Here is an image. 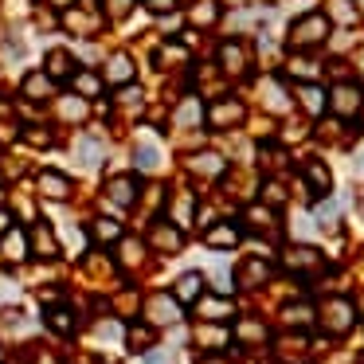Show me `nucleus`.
Returning <instances> with one entry per match:
<instances>
[{
	"label": "nucleus",
	"instance_id": "obj_17",
	"mask_svg": "<svg viewBox=\"0 0 364 364\" xmlns=\"http://www.w3.org/2000/svg\"><path fill=\"white\" fill-rule=\"evenodd\" d=\"M286 267L290 270H314V267H321V255H317L314 247H290V251H286Z\"/></svg>",
	"mask_w": 364,
	"mask_h": 364
},
{
	"label": "nucleus",
	"instance_id": "obj_3",
	"mask_svg": "<svg viewBox=\"0 0 364 364\" xmlns=\"http://www.w3.org/2000/svg\"><path fill=\"white\" fill-rule=\"evenodd\" d=\"M181 301L173 298V294H153L149 301H145V321L149 325H176L181 321Z\"/></svg>",
	"mask_w": 364,
	"mask_h": 364
},
{
	"label": "nucleus",
	"instance_id": "obj_44",
	"mask_svg": "<svg viewBox=\"0 0 364 364\" xmlns=\"http://www.w3.org/2000/svg\"><path fill=\"white\" fill-rule=\"evenodd\" d=\"M126 262H137V243H126Z\"/></svg>",
	"mask_w": 364,
	"mask_h": 364
},
{
	"label": "nucleus",
	"instance_id": "obj_47",
	"mask_svg": "<svg viewBox=\"0 0 364 364\" xmlns=\"http://www.w3.org/2000/svg\"><path fill=\"white\" fill-rule=\"evenodd\" d=\"M0 204H4V188H0Z\"/></svg>",
	"mask_w": 364,
	"mask_h": 364
},
{
	"label": "nucleus",
	"instance_id": "obj_22",
	"mask_svg": "<svg viewBox=\"0 0 364 364\" xmlns=\"http://www.w3.org/2000/svg\"><path fill=\"white\" fill-rule=\"evenodd\" d=\"M90 235H95L98 243H114V239H122V223L118 220H95L90 223Z\"/></svg>",
	"mask_w": 364,
	"mask_h": 364
},
{
	"label": "nucleus",
	"instance_id": "obj_31",
	"mask_svg": "<svg viewBox=\"0 0 364 364\" xmlns=\"http://www.w3.org/2000/svg\"><path fill=\"white\" fill-rule=\"evenodd\" d=\"M149 341H153L149 325H134V329H129V348H137V353H141V348L149 345Z\"/></svg>",
	"mask_w": 364,
	"mask_h": 364
},
{
	"label": "nucleus",
	"instance_id": "obj_34",
	"mask_svg": "<svg viewBox=\"0 0 364 364\" xmlns=\"http://www.w3.org/2000/svg\"><path fill=\"white\" fill-rule=\"evenodd\" d=\"M290 75H298V79H317V63H309V59H294Z\"/></svg>",
	"mask_w": 364,
	"mask_h": 364
},
{
	"label": "nucleus",
	"instance_id": "obj_27",
	"mask_svg": "<svg viewBox=\"0 0 364 364\" xmlns=\"http://www.w3.org/2000/svg\"><path fill=\"white\" fill-rule=\"evenodd\" d=\"M157 165H161V149H157V145H149V141L137 145V168H157Z\"/></svg>",
	"mask_w": 364,
	"mask_h": 364
},
{
	"label": "nucleus",
	"instance_id": "obj_43",
	"mask_svg": "<svg viewBox=\"0 0 364 364\" xmlns=\"http://www.w3.org/2000/svg\"><path fill=\"white\" fill-rule=\"evenodd\" d=\"M9 228H12V215H9V212H0V235H4Z\"/></svg>",
	"mask_w": 364,
	"mask_h": 364
},
{
	"label": "nucleus",
	"instance_id": "obj_30",
	"mask_svg": "<svg viewBox=\"0 0 364 364\" xmlns=\"http://www.w3.org/2000/svg\"><path fill=\"white\" fill-rule=\"evenodd\" d=\"M337 212H341V204H337V200H321V204L314 208V220H317V223H325V228H329V223L337 220Z\"/></svg>",
	"mask_w": 364,
	"mask_h": 364
},
{
	"label": "nucleus",
	"instance_id": "obj_21",
	"mask_svg": "<svg viewBox=\"0 0 364 364\" xmlns=\"http://www.w3.org/2000/svg\"><path fill=\"white\" fill-rule=\"evenodd\" d=\"M267 278H270V267H267V262H259V259H251L243 270H239V282H243V286H262Z\"/></svg>",
	"mask_w": 364,
	"mask_h": 364
},
{
	"label": "nucleus",
	"instance_id": "obj_8",
	"mask_svg": "<svg viewBox=\"0 0 364 364\" xmlns=\"http://www.w3.org/2000/svg\"><path fill=\"white\" fill-rule=\"evenodd\" d=\"M0 255L9 262H24L28 259V235L20 228H9L4 235H0Z\"/></svg>",
	"mask_w": 364,
	"mask_h": 364
},
{
	"label": "nucleus",
	"instance_id": "obj_9",
	"mask_svg": "<svg viewBox=\"0 0 364 364\" xmlns=\"http://www.w3.org/2000/svg\"><path fill=\"white\" fill-rule=\"evenodd\" d=\"M106 196L122 208H134L137 204V181L134 176H114V181L106 184Z\"/></svg>",
	"mask_w": 364,
	"mask_h": 364
},
{
	"label": "nucleus",
	"instance_id": "obj_25",
	"mask_svg": "<svg viewBox=\"0 0 364 364\" xmlns=\"http://www.w3.org/2000/svg\"><path fill=\"white\" fill-rule=\"evenodd\" d=\"M79 161L87 168H95L98 161H102V141H95V137H82L79 141Z\"/></svg>",
	"mask_w": 364,
	"mask_h": 364
},
{
	"label": "nucleus",
	"instance_id": "obj_13",
	"mask_svg": "<svg viewBox=\"0 0 364 364\" xmlns=\"http://www.w3.org/2000/svg\"><path fill=\"white\" fill-rule=\"evenodd\" d=\"M134 59L129 55H110V63H106V79L114 82V87H122V82H134Z\"/></svg>",
	"mask_w": 364,
	"mask_h": 364
},
{
	"label": "nucleus",
	"instance_id": "obj_12",
	"mask_svg": "<svg viewBox=\"0 0 364 364\" xmlns=\"http://www.w3.org/2000/svg\"><path fill=\"white\" fill-rule=\"evenodd\" d=\"M306 184H309V192H314V196H329V188H333L329 168H325L321 161H309V165H306Z\"/></svg>",
	"mask_w": 364,
	"mask_h": 364
},
{
	"label": "nucleus",
	"instance_id": "obj_39",
	"mask_svg": "<svg viewBox=\"0 0 364 364\" xmlns=\"http://www.w3.org/2000/svg\"><path fill=\"white\" fill-rule=\"evenodd\" d=\"M145 4H149L153 12H161V16H165V12H173V9H176V0H145Z\"/></svg>",
	"mask_w": 364,
	"mask_h": 364
},
{
	"label": "nucleus",
	"instance_id": "obj_11",
	"mask_svg": "<svg viewBox=\"0 0 364 364\" xmlns=\"http://www.w3.org/2000/svg\"><path fill=\"white\" fill-rule=\"evenodd\" d=\"M192 212H196V196H192V192H176L173 204H168V215H173L168 223H173V228H188Z\"/></svg>",
	"mask_w": 364,
	"mask_h": 364
},
{
	"label": "nucleus",
	"instance_id": "obj_20",
	"mask_svg": "<svg viewBox=\"0 0 364 364\" xmlns=\"http://www.w3.org/2000/svg\"><path fill=\"white\" fill-rule=\"evenodd\" d=\"M204 239H208V247H235L239 243V228L235 223H220V228H212Z\"/></svg>",
	"mask_w": 364,
	"mask_h": 364
},
{
	"label": "nucleus",
	"instance_id": "obj_32",
	"mask_svg": "<svg viewBox=\"0 0 364 364\" xmlns=\"http://www.w3.org/2000/svg\"><path fill=\"white\" fill-rule=\"evenodd\" d=\"M129 12H134V0H106V16L110 20H122Z\"/></svg>",
	"mask_w": 364,
	"mask_h": 364
},
{
	"label": "nucleus",
	"instance_id": "obj_10",
	"mask_svg": "<svg viewBox=\"0 0 364 364\" xmlns=\"http://www.w3.org/2000/svg\"><path fill=\"white\" fill-rule=\"evenodd\" d=\"M200 294H204V274H200V270H188V274L176 278V290H173L176 301L188 306V301H200Z\"/></svg>",
	"mask_w": 364,
	"mask_h": 364
},
{
	"label": "nucleus",
	"instance_id": "obj_37",
	"mask_svg": "<svg viewBox=\"0 0 364 364\" xmlns=\"http://www.w3.org/2000/svg\"><path fill=\"white\" fill-rule=\"evenodd\" d=\"M200 341H204V345H220V341H228V333L208 325V329H200Z\"/></svg>",
	"mask_w": 364,
	"mask_h": 364
},
{
	"label": "nucleus",
	"instance_id": "obj_35",
	"mask_svg": "<svg viewBox=\"0 0 364 364\" xmlns=\"http://www.w3.org/2000/svg\"><path fill=\"white\" fill-rule=\"evenodd\" d=\"M247 220H251L259 231H267L270 228V208H251V212H247Z\"/></svg>",
	"mask_w": 364,
	"mask_h": 364
},
{
	"label": "nucleus",
	"instance_id": "obj_36",
	"mask_svg": "<svg viewBox=\"0 0 364 364\" xmlns=\"http://www.w3.org/2000/svg\"><path fill=\"white\" fill-rule=\"evenodd\" d=\"M239 337H243V341H262V337H267V329H262V325H239Z\"/></svg>",
	"mask_w": 364,
	"mask_h": 364
},
{
	"label": "nucleus",
	"instance_id": "obj_1",
	"mask_svg": "<svg viewBox=\"0 0 364 364\" xmlns=\"http://www.w3.org/2000/svg\"><path fill=\"white\" fill-rule=\"evenodd\" d=\"M317 317H321V325L329 333H348V329H353V321H356V309H353V301H348V298H329Z\"/></svg>",
	"mask_w": 364,
	"mask_h": 364
},
{
	"label": "nucleus",
	"instance_id": "obj_2",
	"mask_svg": "<svg viewBox=\"0 0 364 364\" xmlns=\"http://www.w3.org/2000/svg\"><path fill=\"white\" fill-rule=\"evenodd\" d=\"M325 36H329V20H325L321 12H309V16H301L298 24H294L290 43L294 48H314V43H321Z\"/></svg>",
	"mask_w": 364,
	"mask_h": 364
},
{
	"label": "nucleus",
	"instance_id": "obj_46",
	"mask_svg": "<svg viewBox=\"0 0 364 364\" xmlns=\"http://www.w3.org/2000/svg\"><path fill=\"white\" fill-rule=\"evenodd\" d=\"M0 364H4V345H0Z\"/></svg>",
	"mask_w": 364,
	"mask_h": 364
},
{
	"label": "nucleus",
	"instance_id": "obj_26",
	"mask_svg": "<svg viewBox=\"0 0 364 364\" xmlns=\"http://www.w3.org/2000/svg\"><path fill=\"white\" fill-rule=\"evenodd\" d=\"M298 95H301V106H306L309 114H321L325 110V90L321 87H301Z\"/></svg>",
	"mask_w": 364,
	"mask_h": 364
},
{
	"label": "nucleus",
	"instance_id": "obj_48",
	"mask_svg": "<svg viewBox=\"0 0 364 364\" xmlns=\"http://www.w3.org/2000/svg\"><path fill=\"white\" fill-rule=\"evenodd\" d=\"M360 173H364V161H360Z\"/></svg>",
	"mask_w": 364,
	"mask_h": 364
},
{
	"label": "nucleus",
	"instance_id": "obj_29",
	"mask_svg": "<svg viewBox=\"0 0 364 364\" xmlns=\"http://www.w3.org/2000/svg\"><path fill=\"white\" fill-rule=\"evenodd\" d=\"M286 325H309V321H314V309H309V306H286Z\"/></svg>",
	"mask_w": 364,
	"mask_h": 364
},
{
	"label": "nucleus",
	"instance_id": "obj_23",
	"mask_svg": "<svg viewBox=\"0 0 364 364\" xmlns=\"http://www.w3.org/2000/svg\"><path fill=\"white\" fill-rule=\"evenodd\" d=\"M48 329H51V333H63V337H67V333H75L71 309H55V306H51V309H48Z\"/></svg>",
	"mask_w": 364,
	"mask_h": 364
},
{
	"label": "nucleus",
	"instance_id": "obj_19",
	"mask_svg": "<svg viewBox=\"0 0 364 364\" xmlns=\"http://www.w3.org/2000/svg\"><path fill=\"white\" fill-rule=\"evenodd\" d=\"M71 87L79 90L82 98H98V95H102V79H98V75H90V71H75Z\"/></svg>",
	"mask_w": 364,
	"mask_h": 364
},
{
	"label": "nucleus",
	"instance_id": "obj_28",
	"mask_svg": "<svg viewBox=\"0 0 364 364\" xmlns=\"http://www.w3.org/2000/svg\"><path fill=\"white\" fill-rule=\"evenodd\" d=\"M223 67H228V71H243V48H239V43H223Z\"/></svg>",
	"mask_w": 364,
	"mask_h": 364
},
{
	"label": "nucleus",
	"instance_id": "obj_15",
	"mask_svg": "<svg viewBox=\"0 0 364 364\" xmlns=\"http://www.w3.org/2000/svg\"><path fill=\"white\" fill-rule=\"evenodd\" d=\"M196 309H200V317H204V321H223V317L235 314V309H231V301L223 298V294H220V298H200Z\"/></svg>",
	"mask_w": 364,
	"mask_h": 364
},
{
	"label": "nucleus",
	"instance_id": "obj_18",
	"mask_svg": "<svg viewBox=\"0 0 364 364\" xmlns=\"http://www.w3.org/2000/svg\"><path fill=\"white\" fill-rule=\"evenodd\" d=\"M48 79H75V59L67 51H51L48 55Z\"/></svg>",
	"mask_w": 364,
	"mask_h": 364
},
{
	"label": "nucleus",
	"instance_id": "obj_5",
	"mask_svg": "<svg viewBox=\"0 0 364 364\" xmlns=\"http://www.w3.org/2000/svg\"><path fill=\"white\" fill-rule=\"evenodd\" d=\"M28 251H32L36 259H55L59 239H55V231H51V223H36V228L28 231Z\"/></svg>",
	"mask_w": 364,
	"mask_h": 364
},
{
	"label": "nucleus",
	"instance_id": "obj_4",
	"mask_svg": "<svg viewBox=\"0 0 364 364\" xmlns=\"http://www.w3.org/2000/svg\"><path fill=\"white\" fill-rule=\"evenodd\" d=\"M149 247L153 251H161V255H176L184 247V235H181V228H173L168 220H157L149 228Z\"/></svg>",
	"mask_w": 364,
	"mask_h": 364
},
{
	"label": "nucleus",
	"instance_id": "obj_50",
	"mask_svg": "<svg viewBox=\"0 0 364 364\" xmlns=\"http://www.w3.org/2000/svg\"><path fill=\"white\" fill-rule=\"evenodd\" d=\"M360 67H364V55H360Z\"/></svg>",
	"mask_w": 364,
	"mask_h": 364
},
{
	"label": "nucleus",
	"instance_id": "obj_38",
	"mask_svg": "<svg viewBox=\"0 0 364 364\" xmlns=\"http://www.w3.org/2000/svg\"><path fill=\"white\" fill-rule=\"evenodd\" d=\"M212 16H215V4H200V9L192 12V20H200V24H208Z\"/></svg>",
	"mask_w": 364,
	"mask_h": 364
},
{
	"label": "nucleus",
	"instance_id": "obj_33",
	"mask_svg": "<svg viewBox=\"0 0 364 364\" xmlns=\"http://www.w3.org/2000/svg\"><path fill=\"white\" fill-rule=\"evenodd\" d=\"M200 102L196 98H188V102H181V110H176V122H200Z\"/></svg>",
	"mask_w": 364,
	"mask_h": 364
},
{
	"label": "nucleus",
	"instance_id": "obj_24",
	"mask_svg": "<svg viewBox=\"0 0 364 364\" xmlns=\"http://www.w3.org/2000/svg\"><path fill=\"white\" fill-rule=\"evenodd\" d=\"M188 168L192 173H204V176H215V173H223V161L215 153H200V157L188 161Z\"/></svg>",
	"mask_w": 364,
	"mask_h": 364
},
{
	"label": "nucleus",
	"instance_id": "obj_14",
	"mask_svg": "<svg viewBox=\"0 0 364 364\" xmlns=\"http://www.w3.org/2000/svg\"><path fill=\"white\" fill-rule=\"evenodd\" d=\"M24 95L36 98V102H43V98L55 95V82L48 79V71H32V75L24 79Z\"/></svg>",
	"mask_w": 364,
	"mask_h": 364
},
{
	"label": "nucleus",
	"instance_id": "obj_6",
	"mask_svg": "<svg viewBox=\"0 0 364 364\" xmlns=\"http://www.w3.org/2000/svg\"><path fill=\"white\" fill-rule=\"evenodd\" d=\"M360 102H364L360 90L348 87V82H345V87H337L333 95H325V106H329L333 114H341V118H353V114L360 110Z\"/></svg>",
	"mask_w": 364,
	"mask_h": 364
},
{
	"label": "nucleus",
	"instance_id": "obj_41",
	"mask_svg": "<svg viewBox=\"0 0 364 364\" xmlns=\"http://www.w3.org/2000/svg\"><path fill=\"white\" fill-rule=\"evenodd\" d=\"M32 364H59V360H55L51 353H36V360H32Z\"/></svg>",
	"mask_w": 364,
	"mask_h": 364
},
{
	"label": "nucleus",
	"instance_id": "obj_49",
	"mask_svg": "<svg viewBox=\"0 0 364 364\" xmlns=\"http://www.w3.org/2000/svg\"><path fill=\"white\" fill-rule=\"evenodd\" d=\"M360 12H364V0H360Z\"/></svg>",
	"mask_w": 364,
	"mask_h": 364
},
{
	"label": "nucleus",
	"instance_id": "obj_16",
	"mask_svg": "<svg viewBox=\"0 0 364 364\" xmlns=\"http://www.w3.org/2000/svg\"><path fill=\"white\" fill-rule=\"evenodd\" d=\"M40 192L48 200H63L67 192H71V181H67L63 173H51V168H48V173H40Z\"/></svg>",
	"mask_w": 364,
	"mask_h": 364
},
{
	"label": "nucleus",
	"instance_id": "obj_7",
	"mask_svg": "<svg viewBox=\"0 0 364 364\" xmlns=\"http://www.w3.org/2000/svg\"><path fill=\"white\" fill-rule=\"evenodd\" d=\"M243 118H247V110H243V102H235V98H223V102H215L212 110H208V122H212L215 129L239 126Z\"/></svg>",
	"mask_w": 364,
	"mask_h": 364
},
{
	"label": "nucleus",
	"instance_id": "obj_42",
	"mask_svg": "<svg viewBox=\"0 0 364 364\" xmlns=\"http://www.w3.org/2000/svg\"><path fill=\"white\" fill-rule=\"evenodd\" d=\"M149 364H168V353H161V348H157V353H149Z\"/></svg>",
	"mask_w": 364,
	"mask_h": 364
},
{
	"label": "nucleus",
	"instance_id": "obj_40",
	"mask_svg": "<svg viewBox=\"0 0 364 364\" xmlns=\"http://www.w3.org/2000/svg\"><path fill=\"white\" fill-rule=\"evenodd\" d=\"M262 196H267V204H282V188H278V184H267Z\"/></svg>",
	"mask_w": 364,
	"mask_h": 364
},
{
	"label": "nucleus",
	"instance_id": "obj_45",
	"mask_svg": "<svg viewBox=\"0 0 364 364\" xmlns=\"http://www.w3.org/2000/svg\"><path fill=\"white\" fill-rule=\"evenodd\" d=\"M200 364H228V360H223V356H204Z\"/></svg>",
	"mask_w": 364,
	"mask_h": 364
}]
</instances>
